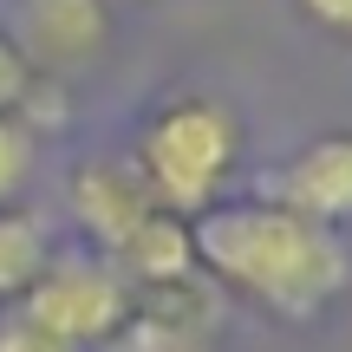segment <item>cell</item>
I'll return each instance as SVG.
<instances>
[{"mask_svg": "<svg viewBox=\"0 0 352 352\" xmlns=\"http://www.w3.org/2000/svg\"><path fill=\"white\" fill-rule=\"evenodd\" d=\"M189 241L202 274L280 320L327 314L352 280V254L340 248V235L280 202H215L189 222Z\"/></svg>", "mask_w": 352, "mask_h": 352, "instance_id": "6da1fadb", "label": "cell"}, {"mask_svg": "<svg viewBox=\"0 0 352 352\" xmlns=\"http://www.w3.org/2000/svg\"><path fill=\"white\" fill-rule=\"evenodd\" d=\"M131 164H138V176L151 183L157 209L196 222L202 209L222 202L228 176H235V164H241V118L228 111L222 98L183 91V98H170V104L151 111Z\"/></svg>", "mask_w": 352, "mask_h": 352, "instance_id": "7a4b0ae2", "label": "cell"}, {"mask_svg": "<svg viewBox=\"0 0 352 352\" xmlns=\"http://www.w3.org/2000/svg\"><path fill=\"white\" fill-rule=\"evenodd\" d=\"M13 314L78 352V346H104L131 320V287L98 248H52V261L39 267V280L20 294Z\"/></svg>", "mask_w": 352, "mask_h": 352, "instance_id": "3957f363", "label": "cell"}, {"mask_svg": "<svg viewBox=\"0 0 352 352\" xmlns=\"http://www.w3.org/2000/svg\"><path fill=\"white\" fill-rule=\"evenodd\" d=\"M104 33H111V7L104 0H20L7 39L20 46V59L39 78V72L91 65L104 52Z\"/></svg>", "mask_w": 352, "mask_h": 352, "instance_id": "277c9868", "label": "cell"}, {"mask_svg": "<svg viewBox=\"0 0 352 352\" xmlns=\"http://www.w3.org/2000/svg\"><path fill=\"white\" fill-rule=\"evenodd\" d=\"M267 202H280L320 228H346L352 222V131H327L294 164H280L267 176Z\"/></svg>", "mask_w": 352, "mask_h": 352, "instance_id": "5b68a950", "label": "cell"}, {"mask_svg": "<svg viewBox=\"0 0 352 352\" xmlns=\"http://www.w3.org/2000/svg\"><path fill=\"white\" fill-rule=\"evenodd\" d=\"M72 209H78V222H85L91 248L111 261V254L157 215V196H151V183L138 176V164L91 157V164H78V176H72Z\"/></svg>", "mask_w": 352, "mask_h": 352, "instance_id": "8992f818", "label": "cell"}, {"mask_svg": "<svg viewBox=\"0 0 352 352\" xmlns=\"http://www.w3.org/2000/svg\"><path fill=\"white\" fill-rule=\"evenodd\" d=\"M111 267L124 274V287H131V280L151 287V294L189 287V274H196V241H189V222H183V215H170V209H157L151 222H144L138 235L111 254Z\"/></svg>", "mask_w": 352, "mask_h": 352, "instance_id": "52a82bcc", "label": "cell"}, {"mask_svg": "<svg viewBox=\"0 0 352 352\" xmlns=\"http://www.w3.org/2000/svg\"><path fill=\"white\" fill-rule=\"evenodd\" d=\"M52 261V228L46 215H33L26 202L0 209V300H20L39 280V267Z\"/></svg>", "mask_w": 352, "mask_h": 352, "instance_id": "ba28073f", "label": "cell"}, {"mask_svg": "<svg viewBox=\"0 0 352 352\" xmlns=\"http://www.w3.org/2000/svg\"><path fill=\"white\" fill-rule=\"evenodd\" d=\"M104 346L111 352H209L202 320H183V314H170V307H138V300H131V320Z\"/></svg>", "mask_w": 352, "mask_h": 352, "instance_id": "9c48e42d", "label": "cell"}, {"mask_svg": "<svg viewBox=\"0 0 352 352\" xmlns=\"http://www.w3.org/2000/svg\"><path fill=\"white\" fill-rule=\"evenodd\" d=\"M33 170H39V131L20 111H0V209L26 196Z\"/></svg>", "mask_w": 352, "mask_h": 352, "instance_id": "30bf717a", "label": "cell"}, {"mask_svg": "<svg viewBox=\"0 0 352 352\" xmlns=\"http://www.w3.org/2000/svg\"><path fill=\"white\" fill-rule=\"evenodd\" d=\"M26 91H33V65L20 59V46H13L7 26H0V111H20Z\"/></svg>", "mask_w": 352, "mask_h": 352, "instance_id": "8fae6325", "label": "cell"}, {"mask_svg": "<svg viewBox=\"0 0 352 352\" xmlns=\"http://www.w3.org/2000/svg\"><path fill=\"white\" fill-rule=\"evenodd\" d=\"M0 352H72V346H59L52 333L26 327V320L13 314V320H0Z\"/></svg>", "mask_w": 352, "mask_h": 352, "instance_id": "7c38bea8", "label": "cell"}, {"mask_svg": "<svg viewBox=\"0 0 352 352\" xmlns=\"http://www.w3.org/2000/svg\"><path fill=\"white\" fill-rule=\"evenodd\" d=\"M300 7L314 13L327 33H346V39H352V0H300Z\"/></svg>", "mask_w": 352, "mask_h": 352, "instance_id": "4fadbf2b", "label": "cell"}]
</instances>
